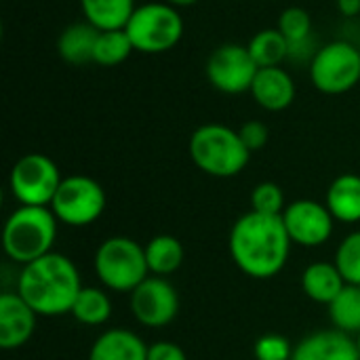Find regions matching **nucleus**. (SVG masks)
<instances>
[{"label":"nucleus","instance_id":"f257e3e1","mask_svg":"<svg viewBox=\"0 0 360 360\" xmlns=\"http://www.w3.org/2000/svg\"><path fill=\"white\" fill-rule=\"evenodd\" d=\"M291 245L283 217L255 211L236 219L228 238L236 268L257 281H268L283 272L289 262Z\"/></svg>","mask_w":360,"mask_h":360},{"label":"nucleus","instance_id":"f03ea898","mask_svg":"<svg viewBox=\"0 0 360 360\" xmlns=\"http://www.w3.org/2000/svg\"><path fill=\"white\" fill-rule=\"evenodd\" d=\"M82 289L78 268L61 253L49 255L21 268L17 278V293L38 316H63Z\"/></svg>","mask_w":360,"mask_h":360},{"label":"nucleus","instance_id":"7ed1b4c3","mask_svg":"<svg viewBox=\"0 0 360 360\" xmlns=\"http://www.w3.org/2000/svg\"><path fill=\"white\" fill-rule=\"evenodd\" d=\"M57 238V217L51 207L15 209L2 228V249L15 264L27 266L53 251Z\"/></svg>","mask_w":360,"mask_h":360},{"label":"nucleus","instance_id":"20e7f679","mask_svg":"<svg viewBox=\"0 0 360 360\" xmlns=\"http://www.w3.org/2000/svg\"><path fill=\"white\" fill-rule=\"evenodd\" d=\"M190 156L202 173L226 179L238 175L247 167L251 152L243 143L238 131L211 122L192 133Z\"/></svg>","mask_w":360,"mask_h":360},{"label":"nucleus","instance_id":"39448f33","mask_svg":"<svg viewBox=\"0 0 360 360\" xmlns=\"http://www.w3.org/2000/svg\"><path fill=\"white\" fill-rule=\"evenodd\" d=\"M93 266L101 285L118 293H133L150 276L146 249L127 236L103 240L95 251Z\"/></svg>","mask_w":360,"mask_h":360},{"label":"nucleus","instance_id":"423d86ee","mask_svg":"<svg viewBox=\"0 0 360 360\" xmlns=\"http://www.w3.org/2000/svg\"><path fill=\"white\" fill-rule=\"evenodd\" d=\"M124 30L135 51L158 55L179 44L184 36V17L169 2H148L135 8Z\"/></svg>","mask_w":360,"mask_h":360},{"label":"nucleus","instance_id":"0eeeda50","mask_svg":"<svg viewBox=\"0 0 360 360\" xmlns=\"http://www.w3.org/2000/svg\"><path fill=\"white\" fill-rule=\"evenodd\" d=\"M310 80L325 95H342L360 82V49L348 40L321 46L310 61Z\"/></svg>","mask_w":360,"mask_h":360},{"label":"nucleus","instance_id":"6e6552de","mask_svg":"<svg viewBox=\"0 0 360 360\" xmlns=\"http://www.w3.org/2000/svg\"><path fill=\"white\" fill-rule=\"evenodd\" d=\"M61 179L57 165L49 156L25 154L13 165L8 188L23 207H51Z\"/></svg>","mask_w":360,"mask_h":360},{"label":"nucleus","instance_id":"1a4fd4ad","mask_svg":"<svg viewBox=\"0 0 360 360\" xmlns=\"http://www.w3.org/2000/svg\"><path fill=\"white\" fill-rule=\"evenodd\" d=\"M105 209V192L99 181L86 175H70L61 179V186L51 202V211L57 221L84 228L101 217Z\"/></svg>","mask_w":360,"mask_h":360},{"label":"nucleus","instance_id":"9d476101","mask_svg":"<svg viewBox=\"0 0 360 360\" xmlns=\"http://www.w3.org/2000/svg\"><path fill=\"white\" fill-rule=\"evenodd\" d=\"M259 68L251 57L249 49L243 44H221L207 61L209 82L228 95H238L251 91Z\"/></svg>","mask_w":360,"mask_h":360},{"label":"nucleus","instance_id":"9b49d317","mask_svg":"<svg viewBox=\"0 0 360 360\" xmlns=\"http://www.w3.org/2000/svg\"><path fill=\"white\" fill-rule=\"evenodd\" d=\"M131 312L143 327H167L179 312V295L162 276H148L131 293Z\"/></svg>","mask_w":360,"mask_h":360},{"label":"nucleus","instance_id":"f8f14e48","mask_svg":"<svg viewBox=\"0 0 360 360\" xmlns=\"http://www.w3.org/2000/svg\"><path fill=\"white\" fill-rule=\"evenodd\" d=\"M281 217L291 243L300 247H321L333 234L335 217L331 215L327 205H321L316 200H295L287 205Z\"/></svg>","mask_w":360,"mask_h":360},{"label":"nucleus","instance_id":"ddd939ff","mask_svg":"<svg viewBox=\"0 0 360 360\" xmlns=\"http://www.w3.org/2000/svg\"><path fill=\"white\" fill-rule=\"evenodd\" d=\"M36 312L15 293L0 295V348L17 350L25 346L36 331Z\"/></svg>","mask_w":360,"mask_h":360},{"label":"nucleus","instance_id":"4468645a","mask_svg":"<svg viewBox=\"0 0 360 360\" xmlns=\"http://www.w3.org/2000/svg\"><path fill=\"white\" fill-rule=\"evenodd\" d=\"M291 360H360V354L352 335L329 329L304 338L293 348Z\"/></svg>","mask_w":360,"mask_h":360},{"label":"nucleus","instance_id":"2eb2a0df","mask_svg":"<svg viewBox=\"0 0 360 360\" xmlns=\"http://www.w3.org/2000/svg\"><path fill=\"white\" fill-rule=\"evenodd\" d=\"M251 95L264 110L283 112L295 99V82L291 74L281 65L259 68L251 86Z\"/></svg>","mask_w":360,"mask_h":360},{"label":"nucleus","instance_id":"dca6fc26","mask_svg":"<svg viewBox=\"0 0 360 360\" xmlns=\"http://www.w3.org/2000/svg\"><path fill=\"white\" fill-rule=\"evenodd\" d=\"M89 360H148V346L129 329H110L95 340Z\"/></svg>","mask_w":360,"mask_h":360},{"label":"nucleus","instance_id":"f3484780","mask_svg":"<svg viewBox=\"0 0 360 360\" xmlns=\"http://www.w3.org/2000/svg\"><path fill=\"white\" fill-rule=\"evenodd\" d=\"M99 32L101 30H97L89 21L68 25L61 32L59 42H57V51L61 59L72 65L95 63V44H97Z\"/></svg>","mask_w":360,"mask_h":360},{"label":"nucleus","instance_id":"a211bd4d","mask_svg":"<svg viewBox=\"0 0 360 360\" xmlns=\"http://www.w3.org/2000/svg\"><path fill=\"white\" fill-rule=\"evenodd\" d=\"M344 287H346V281L340 274L338 266L331 262L310 264L302 274V289L316 304L329 306L342 293Z\"/></svg>","mask_w":360,"mask_h":360},{"label":"nucleus","instance_id":"6ab92c4d","mask_svg":"<svg viewBox=\"0 0 360 360\" xmlns=\"http://www.w3.org/2000/svg\"><path fill=\"white\" fill-rule=\"evenodd\" d=\"M327 209L342 224L360 221V175L344 173L327 190Z\"/></svg>","mask_w":360,"mask_h":360},{"label":"nucleus","instance_id":"aec40b11","mask_svg":"<svg viewBox=\"0 0 360 360\" xmlns=\"http://www.w3.org/2000/svg\"><path fill=\"white\" fill-rule=\"evenodd\" d=\"M80 8L91 25L101 32L124 30L135 13V0H80Z\"/></svg>","mask_w":360,"mask_h":360},{"label":"nucleus","instance_id":"412c9836","mask_svg":"<svg viewBox=\"0 0 360 360\" xmlns=\"http://www.w3.org/2000/svg\"><path fill=\"white\" fill-rule=\"evenodd\" d=\"M143 249H146V262H148L150 274L154 276H169L177 272L186 257L184 245L175 236H169V234L154 236Z\"/></svg>","mask_w":360,"mask_h":360},{"label":"nucleus","instance_id":"4be33fe9","mask_svg":"<svg viewBox=\"0 0 360 360\" xmlns=\"http://www.w3.org/2000/svg\"><path fill=\"white\" fill-rule=\"evenodd\" d=\"M80 325L86 327H99L105 325L110 314H112V302L108 297V293L99 287H82L72 312H70Z\"/></svg>","mask_w":360,"mask_h":360},{"label":"nucleus","instance_id":"5701e85b","mask_svg":"<svg viewBox=\"0 0 360 360\" xmlns=\"http://www.w3.org/2000/svg\"><path fill=\"white\" fill-rule=\"evenodd\" d=\"M251 57L255 59L257 68H274L281 65L289 53H291V44L289 40L281 34V30H262L257 32L249 44H247Z\"/></svg>","mask_w":360,"mask_h":360},{"label":"nucleus","instance_id":"b1692460","mask_svg":"<svg viewBox=\"0 0 360 360\" xmlns=\"http://www.w3.org/2000/svg\"><path fill=\"white\" fill-rule=\"evenodd\" d=\"M327 308L329 319L338 331L348 335L360 333V285H346Z\"/></svg>","mask_w":360,"mask_h":360},{"label":"nucleus","instance_id":"393cba45","mask_svg":"<svg viewBox=\"0 0 360 360\" xmlns=\"http://www.w3.org/2000/svg\"><path fill=\"white\" fill-rule=\"evenodd\" d=\"M135 51L127 30H108L99 32L97 44H95V63L103 68L120 65L129 59V55Z\"/></svg>","mask_w":360,"mask_h":360},{"label":"nucleus","instance_id":"a878e982","mask_svg":"<svg viewBox=\"0 0 360 360\" xmlns=\"http://www.w3.org/2000/svg\"><path fill=\"white\" fill-rule=\"evenodd\" d=\"M333 264L338 266L346 285H360V230L348 234L340 243Z\"/></svg>","mask_w":360,"mask_h":360},{"label":"nucleus","instance_id":"bb28decb","mask_svg":"<svg viewBox=\"0 0 360 360\" xmlns=\"http://www.w3.org/2000/svg\"><path fill=\"white\" fill-rule=\"evenodd\" d=\"M278 30L289 40V44H300L310 40L312 19L310 13L302 6H289L278 17Z\"/></svg>","mask_w":360,"mask_h":360},{"label":"nucleus","instance_id":"cd10ccee","mask_svg":"<svg viewBox=\"0 0 360 360\" xmlns=\"http://www.w3.org/2000/svg\"><path fill=\"white\" fill-rule=\"evenodd\" d=\"M285 209H287L285 194L276 184L264 181V184L253 188V192H251V211L262 213V215H278L281 217Z\"/></svg>","mask_w":360,"mask_h":360},{"label":"nucleus","instance_id":"c85d7f7f","mask_svg":"<svg viewBox=\"0 0 360 360\" xmlns=\"http://www.w3.org/2000/svg\"><path fill=\"white\" fill-rule=\"evenodd\" d=\"M253 354L257 360H291L293 348H291L287 338L276 335V333H268L255 342Z\"/></svg>","mask_w":360,"mask_h":360},{"label":"nucleus","instance_id":"c756f323","mask_svg":"<svg viewBox=\"0 0 360 360\" xmlns=\"http://www.w3.org/2000/svg\"><path fill=\"white\" fill-rule=\"evenodd\" d=\"M238 135H240V139H243V143L247 146L249 152L262 150V148L268 143V139H270L268 127H266L264 122H259V120H249V122H245V124L238 129Z\"/></svg>","mask_w":360,"mask_h":360},{"label":"nucleus","instance_id":"7c9ffc66","mask_svg":"<svg viewBox=\"0 0 360 360\" xmlns=\"http://www.w3.org/2000/svg\"><path fill=\"white\" fill-rule=\"evenodd\" d=\"M148 360H188L181 346L173 342H156L148 346Z\"/></svg>","mask_w":360,"mask_h":360},{"label":"nucleus","instance_id":"2f4dec72","mask_svg":"<svg viewBox=\"0 0 360 360\" xmlns=\"http://www.w3.org/2000/svg\"><path fill=\"white\" fill-rule=\"evenodd\" d=\"M338 8L346 17H354L360 13V0H338Z\"/></svg>","mask_w":360,"mask_h":360},{"label":"nucleus","instance_id":"473e14b6","mask_svg":"<svg viewBox=\"0 0 360 360\" xmlns=\"http://www.w3.org/2000/svg\"><path fill=\"white\" fill-rule=\"evenodd\" d=\"M165 2H169L171 6H190V4H194V2H198V0H165Z\"/></svg>","mask_w":360,"mask_h":360},{"label":"nucleus","instance_id":"72a5a7b5","mask_svg":"<svg viewBox=\"0 0 360 360\" xmlns=\"http://www.w3.org/2000/svg\"><path fill=\"white\" fill-rule=\"evenodd\" d=\"M354 342H356V348H359V354H360V333H356V338H354Z\"/></svg>","mask_w":360,"mask_h":360}]
</instances>
